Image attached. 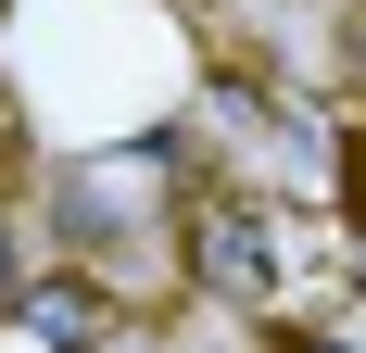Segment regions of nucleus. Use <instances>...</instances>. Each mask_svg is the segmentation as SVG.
I'll return each mask as SVG.
<instances>
[{"label": "nucleus", "instance_id": "obj_4", "mask_svg": "<svg viewBox=\"0 0 366 353\" xmlns=\"http://www.w3.org/2000/svg\"><path fill=\"white\" fill-rule=\"evenodd\" d=\"M278 353H354V341H341V328H291Z\"/></svg>", "mask_w": 366, "mask_h": 353}, {"label": "nucleus", "instance_id": "obj_2", "mask_svg": "<svg viewBox=\"0 0 366 353\" xmlns=\"http://www.w3.org/2000/svg\"><path fill=\"white\" fill-rule=\"evenodd\" d=\"M13 328H26L38 353H89V341H102V278H26Z\"/></svg>", "mask_w": 366, "mask_h": 353}, {"label": "nucleus", "instance_id": "obj_3", "mask_svg": "<svg viewBox=\"0 0 366 353\" xmlns=\"http://www.w3.org/2000/svg\"><path fill=\"white\" fill-rule=\"evenodd\" d=\"M26 278H38V265H26V252H13V227H0V316L26 303Z\"/></svg>", "mask_w": 366, "mask_h": 353}, {"label": "nucleus", "instance_id": "obj_5", "mask_svg": "<svg viewBox=\"0 0 366 353\" xmlns=\"http://www.w3.org/2000/svg\"><path fill=\"white\" fill-rule=\"evenodd\" d=\"M354 214H366V139H354Z\"/></svg>", "mask_w": 366, "mask_h": 353}, {"label": "nucleus", "instance_id": "obj_1", "mask_svg": "<svg viewBox=\"0 0 366 353\" xmlns=\"http://www.w3.org/2000/svg\"><path fill=\"white\" fill-rule=\"evenodd\" d=\"M265 252H278V227H265L253 202H189V278H202V290L265 303V278H278Z\"/></svg>", "mask_w": 366, "mask_h": 353}]
</instances>
